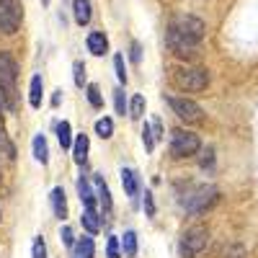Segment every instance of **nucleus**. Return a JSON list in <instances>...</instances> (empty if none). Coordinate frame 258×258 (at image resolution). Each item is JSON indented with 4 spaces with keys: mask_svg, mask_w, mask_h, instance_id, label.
Here are the masks:
<instances>
[{
    "mask_svg": "<svg viewBox=\"0 0 258 258\" xmlns=\"http://www.w3.org/2000/svg\"><path fill=\"white\" fill-rule=\"evenodd\" d=\"M57 140H59V147H62V150H70V147L75 145L73 132H70V121H59V124H57Z\"/></svg>",
    "mask_w": 258,
    "mask_h": 258,
    "instance_id": "obj_19",
    "label": "nucleus"
},
{
    "mask_svg": "<svg viewBox=\"0 0 258 258\" xmlns=\"http://www.w3.org/2000/svg\"><path fill=\"white\" fill-rule=\"evenodd\" d=\"M114 106H116V114H126V98H124V91L121 88H116L114 91Z\"/></svg>",
    "mask_w": 258,
    "mask_h": 258,
    "instance_id": "obj_27",
    "label": "nucleus"
},
{
    "mask_svg": "<svg viewBox=\"0 0 258 258\" xmlns=\"http://www.w3.org/2000/svg\"><path fill=\"white\" fill-rule=\"evenodd\" d=\"M59 240H62L64 245H68V248H75V235H73V230H70L68 225H64V227L59 230Z\"/></svg>",
    "mask_w": 258,
    "mask_h": 258,
    "instance_id": "obj_30",
    "label": "nucleus"
},
{
    "mask_svg": "<svg viewBox=\"0 0 258 258\" xmlns=\"http://www.w3.org/2000/svg\"><path fill=\"white\" fill-rule=\"evenodd\" d=\"M142 114H145V98L142 96H135L132 98V106H129V116H132V119H142Z\"/></svg>",
    "mask_w": 258,
    "mask_h": 258,
    "instance_id": "obj_23",
    "label": "nucleus"
},
{
    "mask_svg": "<svg viewBox=\"0 0 258 258\" xmlns=\"http://www.w3.org/2000/svg\"><path fill=\"white\" fill-rule=\"evenodd\" d=\"M153 135H155V140H163V124L158 119L153 121Z\"/></svg>",
    "mask_w": 258,
    "mask_h": 258,
    "instance_id": "obj_35",
    "label": "nucleus"
},
{
    "mask_svg": "<svg viewBox=\"0 0 258 258\" xmlns=\"http://www.w3.org/2000/svg\"><path fill=\"white\" fill-rule=\"evenodd\" d=\"M217 199H220L217 186H199V188H194L188 197L183 199V207H186V212H191V214H202V212H207L212 204H217Z\"/></svg>",
    "mask_w": 258,
    "mask_h": 258,
    "instance_id": "obj_2",
    "label": "nucleus"
},
{
    "mask_svg": "<svg viewBox=\"0 0 258 258\" xmlns=\"http://www.w3.org/2000/svg\"><path fill=\"white\" fill-rule=\"evenodd\" d=\"M73 13L78 24L85 26L91 21V0H73Z\"/></svg>",
    "mask_w": 258,
    "mask_h": 258,
    "instance_id": "obj_16",
    "label": "nucleus"
},
{
    "mask_svg": "<svg viewBox=\"0 0 258 258\" xmlns=\"http://www.w3.org/2000/svg\"><path fill=\"white\" fill-rule=\"evenodd\" d=\"M73 73H75V85H78V88H83V83H85V64L83 62H75L73 64Z\"/></svg>",
    "mask_w": 258,
    "mask_h": 258,
    "instance_id": "obj_32",
    "label": "nucleus"
},
{
    "mask_svg": "<svg viewBox=\"0 0 258 258\" xmlns=\"http://www.w3.org/2000/svg\"><path fill=\"white\" fill-rule=\"evenodd\" d=\"M209 243V230L197 225V227H191L183 232V238H181V255L183 258H197Z\"/></svg>",
    "mask_w": 258,
    "mask_h": 258,
    "instance_id": "obj_3",
    "label": "nucleus"
},
{
    "mask_svg": "<svg viewBox=\"0 0 258 258\" xmlns=\"http://www.w3.org/2000/svg\"><path fill=\"white\" fill-rule=\"evenodd\" d=\"M121 186H124V191H126V197L129 199H137V194H140V178H137V173L132 168H124L121 170Z\"/></svg>",
    "mask_w": 258,
    "mask_h": 258,
    "instance_id": "obj_9",
    "label": "nucleus"
},
{
    "mask_svg": "<svg viewBox=\"0 0 258 258\" xmlns=\"http://www.w3.org/2000/svg\"><path fill=\"white\" fill-rule=\"evenodd\" d=\"M34 258H47V243L44 238H34V250H31Z\"/></svg>",
    "mask_w": 258,
    "mask_h": 258,
    "instance_id": "obj_28",
    "label": "nucleus"
},
{
    "mask_svg": "<svg viewBox=\"0 0 258 258\" xmlns=\"http://www.w3.org/2000/svg\"><path fill=\"white\" fill-rule=\"evenodd\" d=\"M52 209H54V217H59V220L68 217V199H64V191L59 186L52 188Z\"/></svg>",
    "mask_w": 258,
    "mask_h": 258,
    "instance_id": "obj_13",
    "label": "nucleus"
},
{
    "mask_svg": "<svg viewBox=\"0 0 258 258\" xmlns=\"http://www.w3.org/2000/svg\"><path fill=\"white\" fill-rule=\"evenodd\" d=\"M88 135H78L75 137V145H73V158L78 165H83L85 160H88Z\"/></svg>",
    "mask_w": 258,
    "mask_h": 258,
    "instance_id": "obj_14",
    "label": "nucleus"
},
{
    "mask_svg": "<svg viewBox=\"0 0 258 258\" xmlns=\"http://www.w3.org/2000/svg\"><path fill=\"white\" fill-rule=\"evenodd\" d=\"M142 142H145L147 153H153V150H155V135H153V129H150V124L142 126Z\"/></svg>",
    "mask_w": 258,
    "mask_h": 258,
    "instance_id": "obj_25",
    "label": "nucleus"
},
{
    "mask_svg": "<svg viewBox=\"0 0 258 258\" xmlns=\"http://www.w3.org/2000/svg\"><path fill=\"white\" fill-rule=\"evenodd\" d=\"M93 253H96V245H93V238H88V235H83L73 248V258H93Z\"/></svg>",
    "mask_w": 258,
    "mask_h": 258,
    "instance_id": "obj_15",
    "label": "nucleus"
},
{
    "mask_svg": "<svg viewBox=\"0 0 258 258\" xmlns=\"http://www.w3.org/2000/svg\"><path fill=\"white\" fill-rule=\"evenodd\" d=\"M199 137L194 132H186V129H173V135H170V153L173 158H188V155H197L199 153Z\"/></svg>",
    "mask_w": 258,
    "mask_h": 258,
    "instance_id": "obj_4",
    "label": "nucleus"
},
{
    "mask_svg": "<svg viewBox=\"0 0 258 258\" xmlns=\"http://www.w3.org/2000/svg\"><path fill=\"white\" fill-rule=\"evenodd\" d=\"M16 78H18V64H16V59H13L8 52H0V83H3L6 88H13Z\"/></svg>",
    "mask_w": 258,
    "mask_h": 258,
    "instance_id": "obj_8",
    "label": "nucleus"
},
{
    "mask_svg": "<svg viewBox=\"0 0 258 258\" xmlns=\"http://www.w3.org/2000/svg\"><path fill=\"white\" fill-rule=\"evenodd\" d=\"M168 103H170V109H173V114L178 116V119H183V121H199L202 119V106L197 103V101H191V98H176V96H170L168 98Z\"/></svg>",
    "mask_w": 258,
    "mask_h": 258,
    "instance_id": "obj_7",
    "label": "nucleus"
},
{
    "mask_svg": "<svg viewBox=\"0 0 258 258\" xmlns=\"http://www.w3.org/2000/svg\"><path fill=\"white\" fill-rule=\"evenodd\" d=\"M34 158H36L41 165L49 163V147H47V137H44V135H36V137H34Z\"/></svg>",
    "mask_w": 258,
    "mask_h": 258,
    "instance_id": "obj_18",
    "label": "nucleus"
},
{
    "mask_svg": "<svg viewBox=\"0 0 258 258\" xmlns=\"http://www.w3.org/2000/svg\"><path fill=\"white\" fill-rule=\"evenodd\" d=\"M96 194H98V202H101L103 212H106V214H111V209H114V202H111L109 186H106V181H103L101 176H96Z\"/></svg>",
    "mask_w": 258,
    "mask_h": 258,
    "instance_id": "obj_12",
    "label": "nucleus"
},
{
    "mask_svg": "<svg viewBox=\"0 0 258 258\" xmlns=\"http://www.w3.org/2000/svg\"><path fill=\"white\" fill-rule=\"evenodd\" d=\"M41 6H49V0H41Z\"/></svg>",
    "mask_w": 258,
    "mask_h": 258,
    "instance_id": "obj_37",
    "label": "nucleus"
},
{
    "mask_svg": "<svg viewBox=\"0 0 258 258\" xmlns=\"http://www.w3.org/2000/svg\"><path fill=\"white\" fill-rule=\"evenodd\" d=\"M80 222H83V227L88 230L91 235H96V232L101 230V220H98V212H96V209H85L83 217H80Z\"/></svg>",
    "mask_w": 258,
    "mask_h": 258,
    "instance_id": "obj_20",
    "label": "nucleus"
},
{
    "mask_svg": "<svg viewBox=\"0 0 258 258\" xmlns=\"http://www.w3.org/2000/svg\"><path fill=\"white\" fill-rule=\"evenodd\" d=\"M96 132H98L101 140H109V137L114 135V124H111V119H106V116L98 119V121H96Z\"/></svg>",
    "mask_w": 258,
    "mask_h": 258,
    "instance_id": "obj_22",
    "label": "nucleus"
},
{
    "mask_svg": "<svg viewBox=\"0 0 258 258\" xmlns=\"http://www.w3.org/2000/svg\"><path fill=\"white\" fill-rule=\"evenodd\" d=\"M0 153H6L8 158H16V150H13V145L8 142V137H6L3 129H0Z\"/></svg>",
    "mask_w": 258,
    "mask_h": 258,
    "instance_id": "obj_29",
    "label": "nucleus"
},
{
    "mask_svg": "<svg viewBox=\"0 0 258 258\" xmlns=\"http://www.w3.org/2000/svg\"><path fill=\"white\" fill-rule=\"evenodd\" d=\"M24 18V8L18 0H0V29L6 34H16Z\"/></svg>",
    "mask_w": 258,
    "mask_h": 258,
    "instance_id": "obj_6",
    "label": "nucleus"
},
{
    "mask_svg": "<svg viewBox=\"0 0 258 258\" xmlns=\"http://www.w3.org/2000/svg\"><path fill=\"white\" fill-rule=\"evenodd\" d=\"M145 212H147V217H155V202L150 191H145Z\"/></svg>",
    "mask_w": 258,
    "mask_h": 258,
    "instance_id": "obj_33",
    "label": "nucleus"
},
{
    "mask_svg": "<svg viewBox=\"0 0 258 258\" xmlns=\"http://www.w3.org/2000/svg\"><path fill=\"white\" fill-rule=\"evenodd\" d=\"M88 101H91V106H93V109H101V106H103L101 88H98L96 83H91V85H88Z\"/></svg>",
    "mask_w": 258,
    "mask_h": 258,
    "instance_id": "obj_24",
    "label": "nucleus"
},
{
    "mask_svg": "<svg viewBox=\"0 0 258 258\" xmlns=\"http://www.w3.org/2000/svg\"><path fill=\"white\" fill-rule=\"evenodd\" d=\"M106 258H121V250H119V238L111 235L109 243H106Z\"/></svg>",
    "mask_w": 258,
    "mask_h": 258,
    "instance_id": "obj_26",
    "label": "nucleus"
},
{
    "mask_svg": "<svg viewBox=\"0 0 258 258\" xmlns=\"http://www.w3.org/2000/svg\"><path fill=\"white\" fill-rule=\"evenodd\" d=\"M88 49H91V54H96V57H101V54L109 52V39L103 36V31L88 34Z\"/></svg>",
    "mask_w": 258,
    "mask_h": 258,
    "instance_id": "obj_11",
    "label": "nucleus"
},
{
    "mask_svg": "<svg viewBox=\"0 0 258 258\" xmlns=\"http://www.w3.org/2000/svg\"><path fill=\"white\" fill-rule=\"evenodd\" d=\"M173 83L183 91H191V93H199L209 85V73L202 70V68H186V70H178L173 75Z\"/></svg>",
    "mask_w": 258,
    "mask_h": 258,
    "instance_id": "obj_5",
    "label": "nucleus"
},
{
    "mask_svg": "<svg viewBox=\"0 0 258 258\" xmlns=\"http://www.w3.org/2000/svg\"><path fill=\"white\" fill-rule=\"evenodd\" d=\"M78 197H80V202L85 204V209H96L93 188H91V183H88V178H85V176H80V178H78Z\"/></svg>",
    "mask_w": 258,
    "mask_h": 258,
    "instance_id": "obj_10",
    "label": "nucleus"
},
{
    "mask_svg": "<svg viewBox=\"0 0 258 258\" xmlns=\"http://www.w3.org/2000/svg\"><path fill=\"white\" fill-rule=\"evenodd\" d=\"M129 57H132V62H140V59H142V49H140V44H137V41L132 44V54H129Z\"/></svg>",
    "mask_w": 258,
    "mask_h": 258,
    "instance_id": "obj_34",
    "label": "nucleus"
},
{
    "mask_svg": "<svg viewBox=\"0 0 258 258\" xmlns=\"http://www.w3.org/2000/svg\"><path fill=\"white\" fill-rule=\"evenodd\" d=\"M204 31H207V26H204L202 18H197V16H176L168 26V47L176 54L186 57L204 39Z\"/></svg>",
    "mask_w": 258,
    "mask_h": 258,
    "instance_id": "obj_1",
    "label": "nucleus"
},
{
    "mask_svg": "<svg viewBox=\"0 0 258 258\" xmlns=\"http://www.w3.org/2000/svg\"><path fill=\"white\" fill-rule=\"evenodd\" d=\"M121 250H124L126 258H135V255H137V232H135V230H126V232H124Z\"/></svg>",
    "mask_w": 258,
    "mask_h": 258,
    "instance_id": "obj_21",
    "label": "nucleus"
},
{
    "mask_svg": "<svg viewBox=\"0 0 258 258\" xmlns=\"http://www.w3.org/2000/svg\"><path fill=\"white\" fill-rule=\"evenodd\" d=\"M41 93H44V80H41V75H34L31 78V88H29V103L34 106V109L41 106Z\"/></svg>",
    "mask_w": 258,
    "mask_h": 258,
    "instance_id": "obj_17",
    "label": "nucleus"
},
{
    "mask_svg": "<svg viewBox=\"0 0 258 258\" xmlns=\"http://www.w3.org/2000/svg\"><path fill=\"white\" fill-rule=\"evenodd\" d=\"M114 68H116V78H119V83H126V68H124V57H121V54L114 57Z\"/></svg>",
    "mask_w": 258,
    "mask_h": 258,
    "instance_id": "obj_31",
    "label": "nucleus"
},
{
    "mask_svg": "<svg viewBox=\"0 0 258 258\" xmlns=\"http://www.w3.org/2000/svg\"><path fill=\"white\" fill-rule=\"evenodd\" d=\"M59 101H62V91H54V96H52V106H59Z\"/></svg>",
    "mask_w": 258,
    "mask_h": 258,
    "instance_id": "obj_36",
    "label": "nucleus"
}]
</instances>
